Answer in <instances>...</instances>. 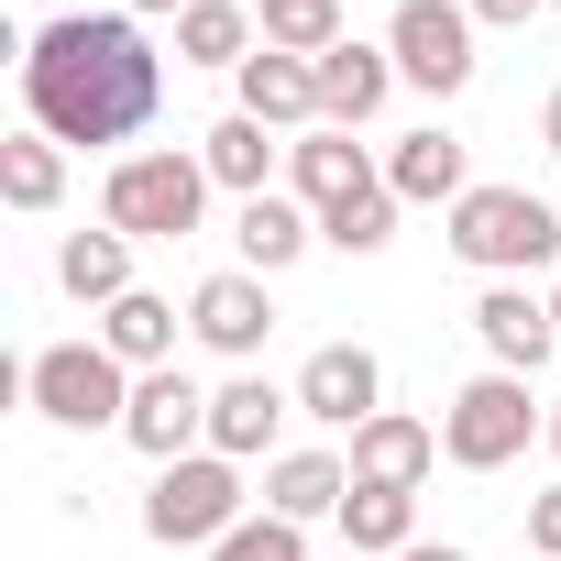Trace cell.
<instances>
[{
	"instance_id": "obj_28",
	"label": "cell",
	"mask_w": 561,
	"mask_h": 561,
	"mask_svg": "<svg viewBox=\"0 0 561 561\" xmlns=\"http://www.w3.org/2000/svg\"><path fill=\"white\" fill-rule=\"evenodd\" d=\"M209 561H309V528H287V517H242Z\"/></svg>"
},
{
	"instance_id": "obj_11",
	"label": "cell",
	"mask_w": 561,
	"mask_h": 561,
	"mask_svg": "<svg viewBox=\"0 0 561 561\" xmlns=\"http://www.w3.org/2000/svg\"><path fill=\"white\" fill-rule=\"evenodd\" d=\"M187 331L220 353V364H253L264 342H275V298H264V275L253 264H231V275H209V287L187 298Z\"/></svg>"
},
{
	"instance_id": "obj_14",
	"label": "cell",
	"mask_w": 561,
	"mask_h": 561,
	"mask_svg": "<svg viewBox=\"0 0 561 561\" xmlns=\"http://www.w3.org/2000/svg\"><path fill=\"white\" fill-rule=\"evenodd\" d=\"M320 67V122L331 133H364L386 100H397V56L386 45H331V56H309Z\"/></svg>"
},
{
	"instance_id": "obj_3",
	"label": "cell",
	"mask_w": 561,
	"mask_h": 561,
	"mask_svg": "<svg viewBox=\"0 0 561 561\" xmlns=\"http://www.w3.org/2000/svg\"><path fill=\"white\" fill-rule=\"evenodd\" d=\"M198 209H209V165L176 154V144H165V154H122V165L100 176V220L133 231V242H187Z\"/></svg>"
},
{
	"instance_id": "obj_30",
	"label": "cell",
	"mask_w": 561,
	"mask_h": 561,
	"mask_svg": "<svg viewBox=\"0 0 561 561\" xmlns=\"http://www.w3.org/2000/svg\"><path fill=\"white\" fill-rule=\"evenodd\" d=\"M462 12H473V23H484V34H517V23H528V12H550V0H462Z\"/></svg>"
},
{
	"instance_id": "obj_17",
	"label": "cell",
	"mask_w": 561,
	"mask_h": 561,
	"mask_svg": "<svg viewBox=\"0 0 561 561\" xmlns=\"http://www.w3.org/2000/svg\"><path fill=\"white\" fill-rule=\"evenodd\" d=\"M342 495H353V462L342 451H275L264 462V517H287V528L342 517Z\"/></svg>"
},
{
	"instance_id": "obj_22",
	"label": "cell",
	"mask_w": 561,
	"mask_h": 561,
	"mask_svg": "<svg viewBox=\"0 0 561 561\" xmlns=\"http://www.w3.org/2000/svg\"><path fill=\"white\" fill-rule=\"evenodd\" d=\"M198 165H209V187H231V198H264V187H275V133L231 111V122H209V133H198Z\"/></svg>"
},
{
	"instance_id": "obj_1",
	"label": "cell",
	"mask_w": 561,
	"mask_h": 561,
	"mask_svg": "<svg viewBox=\"0 0 561 561\" xmlns=\"http://www.w3.org/2000/svg\"><path fill=\"white\" fill-rule=\"evenodd\" d=\"M165 100V56L144 45L133 12H56L34 45H23V111L34 133L100 154V144H133Z\"/></svg>"
},
{
	"instance_id": "obj_26",
	"label": "cell",
	"mask_w": 561,
	"mask_h": 561,
	"mask_svg": "<svg viewBox=\"0 0 561 561\" xmlns=\"http://www.w3.org/2000/svg\"><path fill=\"white\" fill-rule=\"evenodd\" d=\"M253 34H264L275 56H331V45H353V34H342V0H253Z\"/></svg>"
},
{
	"instance_id": "obj_37",
	"label": "cell",
	"mask_w": 561,
	"mask_h": 561,
	"mask_svg": "<svg viewBox=\"0 0 561 561\" xmlns=\"http://www.w3.org/2000/svg\"><path fill=\"white\" fill-rule=\"evenodd\" d=\"M550 12H561V0H550Z\"/></svg>"
},
{
	"instance_id": "obj_25",
	"label": "cell",
	"mask_w": 561,
	"mask_h": 561,
	"mask_svg": "<svg viewBox=\"0 0 561 561\" xmlns=\"http://www.w3.org/2000/svg\"><path fill=\"white\" fill-rule=\"evenodd\" d=\"M264 34H253V12H242V0H187V12H176V56L187 67H242Z\"/></svg>"
},
{
	"instance_id": "obj_32",
	"label": "cell",
	"mask_w": 561,
	"mask_h": 561,
	"mask_svg": "<svg viewBox=\"0 0 561 561\" xmlns=\"http://www.w3.org/2000/svg\"><path fill=\"white\" fill-rule=\"evenodd\" d=\"M539 144H550V154H561V89H550V111H539Z\"/></svg>"
},
{
	"instance_id": "obj_27",
	"label": "cell",
	"mask_w": 561,
	"mask_h": 561,
	"mask_svg": "<svg viewBox=\"0 0 561 561\" xmlns=\"http://www.w3.org/2000/svg\"><path fill=\"white\" fill-rule=\"evenodd\" d=\"M397 209H408L397 187H375V198H342V209H320V242H331V253H386V242H397Z\"/></svg>"
},
{
	"instance_id": "obj_21",
	"label": "cell",
	"mask_w": 561,
	"mask_h": 561,
	"mask_svg": "<svg viewBox=\"0 0 561 561\" xmlns=\"http://www.w3.org/2000/svg\"><path fill=\"white\" fill-rule=\"evenodd\" d=\"M56 275H67V298H89V309H111V298H133V231H67L56 242Z\"/></svg>"
},
{
	"instance_id": "obj_9",
	"label": "cell",
	"mask_w": 561,
	"mask_h": 561,
	"mask_svg": "<svg viewBox=\"0 0 561 561\" xmlns=\"http://www.w3.org/2000/svg\"><path fill=\"white\" fill-rule=\"evenodd\" d=\"M298 419H320V430L386 419V364H375L364 342H320V353L298 364Z\"/></svg>"
},
{
	"instance_id": "obj_6",
	"label": "cell",
	"mask_w": 561,
	"mask_h": 561,
	"mask_svg": "<svg viewBox=\"0 0 561 561\" xmlns=\"http://www.w3.org/2000/svg\"><path fill=\"white\" fill-rule=\"evenodd\" d=\"M144 528H154L165 550H220V539L242 528V462H231V451H187V462H154Z\"/></svg>"
},
{
	"instance_id": "obj_15",
	"label": "cell",
	"mask_w": 561,
	"mask_h": 561,
	"mask_svg": "<svg viewBox=\"0 0 561 561\" xmlns=\"http://www.w3.org/2000/svg\"><path fill=\"white\" fill-rule=\"evenodd\" d=\"M287 176H298V198H309V209H342V198H375V187H386V165H375L353 133H331V122L287 144Z\"/></svg>"
},
{
	"instance_id": "obj_35",
	"label": "cell",
	"mask_w": 561,
	"mask_h": 561,
	"mask_svg": "<svg viewBox=\"0 0 561 561\" xmlns=\"http://www.w3.org/2000/svg\"><path fill=\"white\" fill-rule=\"evenodd\" d=\"M550 451H561V408H550Z\"/></svg>"
},
{
	"instance_id": "obj_13",
	"label": "cell",
	"mask_w": 561,
	"mask_h": 561,
	"mask_svg": "<svg viewBox=\"0 0 561 561\" xmlns=\"http://www.w3.org/2000/svg\"><path fill=\"white\" fill-rule=\"evenodd\" d=\"M287 408H298V386H264V375H231V386H209V451H231V462H264V451H275V430H287Z\"/></svg>"
},
{
	"instance_id": "obj_4",
	"label": "cell",
	"mask_w": 561,
	"mask_h": 561,
	"mask_svg": "<svg viewBox=\"0 0 561 561\" xmlns=\"http://www.w3.org/2000/svg\"><path fill=\"white\" fill-rule=\"evenodd\" d=\"M133 364L111 353V342H45L34 364H23V397H34V419H56V430H122L133 419Z\"/></svg>"
},
{
	"instance_id": "obj_24",
	"label": "cell",
	"mask_w": 561,
	"mask_h": 561,
	"mask_svg": "<svg viewBox=\"0 0 561 561\" xmlns=\"http://www.w3.org/2000/svg\"><path fill=\"white\" fill-rule=\"evenodd\" d=\"M0 198L12 209H56L67 198V144L56 133H0Z\"/></svg>"
},
{
	"instance_id": "obj_34",
	"label": "cell",
	"mask_w": 561,
	"mask_h": 561,
	"mask_svg": "<svg viewBox=\"0 0 561 561\" xmlns=\"http://www.w3.org/2000/svg\"><path fill=\"white\" fill-rule=\"evenodd\" d=\"M56 12H89V0H45V23H56Z\"/></svg>"
},
{
	"instance_id": "obj_23",
	"label": "cell",
	"mask_w": 561,
	"mask_h": 561,
	"mask_svg": "<svg viewBox=\"0 0 561 561\" xmlns=\"http://www.w3.org/2000/svg\"><path fill=\"white\" fill-rule=\"evenodd\" d=\"M386 187H397V198H440V209H451V198H462L473 176H462V144H451V133L430 122V133H408V144L386 154Z\"/></svg>"
},
{
	"instance_id": "obj_7",
	"label": "cell",
	"mask_w": 561,
	"mask_h": 561,
	"mask_svg": "<svg viewBox=\"0 0 561 561\" xmlns=\"http://www.w3.org/2000/svg\"><path fill=\"white\" fill-rule=\"evenodd\" d=\"M473 12L462 0H397L386 12V56H397V78L408 89H430V100H451V89H473Z\"/></svg>"
},
{
	"instance_id": "obj_20",
	"label": "cell",
	"mask_w": 561,
	"mask_h": 561,
	"mask_svg": "<svg viewBox=\"0 0 561 561\" xmlns=\"http://www.w3.org/2000/svg\"><path fill=\"white\" fill-rule=\"evenodd\" d=\"M100 342H111L133 375H165V364H176V298H154V287L111 298V309H100Z\"/></svg>"
},
{
	"instance_id": "obj_33",
	"label": "cell",
	"mask_w": 561,
	"mask_h": 561,
	"mask_svg": "<svg viewBox=\"0 0 561 561\" xmlns=\"http://www.w3.org/2000/svg\"><path fill=\"white\" fill-rule=\"evenodd\" d=\"M133 12H187V0H133Z\"/></svg>"
},
{
	"instance_id": "obj_5",
	"label": "cell",
	"mask_w": 561,
	"mask_h": 561,
	"mask_svg": "<svg viewBox=\"0 0 561 561\" xmlns=\"http://www.w3.org/2000/svg\"><path fill=\"white\" fill-rule=\"evenodd\" d=\"M528 440H550V408L528 397V375H473L440 408V462H462V473H506Z\"/></svg>"
},
{
	"instance_id": "obj_12",
	"label": "cell",
	"mask_w": 561,
	"mask_h": 561,
	"mask_svg": "<svg viewBox=\"0 0 561 561\" xmlns=\"http://www.w3.org/2000/svg\"><path fill=\"white\" fill-rule=\"evenodd\" d=\"M231 78H242V122H264V133H320V67H309V56L253 45Z\"/></svg>"
},
{
	"instance_id": "obj_10",
	"label": "cell",
	"mask_w": 561,
	"mask_h": 561,
	"mask_svg": "<svg viewBox=\"0 0 561 561\" xmlns=\"http://www.w3.org/2000/svg\"><path fill=\"white\" fill-rule=\"evenodd\" d=\"M122 440H133L144 462H187V451H209V386H187L176 364H165V375H144V386H133Z\"/></svg>"
},
{
	"instance_id": "obj_19",
	"label": "cell",
	"mask_w": 561,
	"mask_h": 561,
	"mask_svg": "<svg viewBox=\"0 0 561 561\" xmlns=\"http://www.w3.org/2000/svg\"><path fill=\"white\" fill-rule=\"evenodd\" d=\"M342 550H353V561L419 550V495H408V484H353V495H342Z\"/></svg>"
},
{
	"instance_id": "obj_31",
	"label": "cell",
	"mask_w": 561,
	"mask_h": 561,
	"mask_svg": "<svg viewBox=\"0 0 561 561\" xmlns=\"http://www.w3.org/2000/svg\"><path fill=\"white\" fill-rule=\"evenodd\" d=\"M397 561H473V550H451V539H419V550H397Z\"/></svg>"
},
{
	"instance_id": "obj_2",
	"label": "cell",
	"mask_w": 561,
	"mask_h": 561,
	"mask_svg": "<svg viewBox=\"0 0 561 561\" xmlns=\"http://www.w3.org/2000/svg\"><path fill=\"white\" fill-rule=\"evenodd\" d=\"M451 253L484 275H539L550 253H561V209L550 198H528V187H462L451 198Z\"/></svg>"
},
{
	"instance_id": "obj_18",
	"label": "cell",
	"mask_w": 561,
	"mask_h": 561,
	"mask_svg": "<svg viewBox=\"0 0 561 561\" xmlns=\"http://www.w3.org/2000/svg\"><path fill=\"white\" fill-rule=\"evenodd\" d=\"M231 242H242V264H253V275H275V264H298V253L320 242V209H309V198H287V187H264V198H242V209H231Z\"/></svg>"
},
{
	"instance_id": "obj_36",
	"label": "cell",
	"mask_w": 561,
	"mask_h": 561,
	"mask_svg": "<svg viewBox=\"0 0 561 561\" xmlns=\"http://www.w3.org/2000/svg\"><path fill=\"white\" fill-rule=\"evenodd\" d=\"M550 320H561V287H550Z\"/></svg>"
},
{
	"instance_id": "obj_16",
	"label": "cell",
	"mask_w": 561,
	"mask_h": 561,
	"mask_svg": "<svg viewBox=\"0 0 561 561\" xmlns=\"http://www.w3.org/2000/svg\"><path fill=\"white\" fill-rule=\"evenodd\" d=\"M430 462H440V430L430 419H408V408H386V419H364L353 430V484H430Z\"/></svg>"
},
{
	"instance_id": "obj_29",
	"label": "cell",
	"mask_w": 561,
	"mask_h": 561,
	"mask_svg": "<svg viewBox=\"0 0 561 561\" xmlns=\"http://www.w3.org/2000/svg\"><path fill=\"white\" fill-rule=\"evenodd\" d=\"M528 561H561V484L528 495Z\"/></svg>"
},
{
	"instance_id": "obj_8",
	"label": "cell",
	"mask_w": 561,
	"mask_h": 561,
	"mask_svg": "<svg viewBox=\"0 0 561 561\" xmlns=\"http://www.w3.org/2000/svg\"><path fill=\"white\" fill-rule=\"evenodd\" d=\"M473 342L495 353V375H539L561 353V320H550V298L528 287V275H495V287L473 298Z\"/></svg>"
}]
</instances>
